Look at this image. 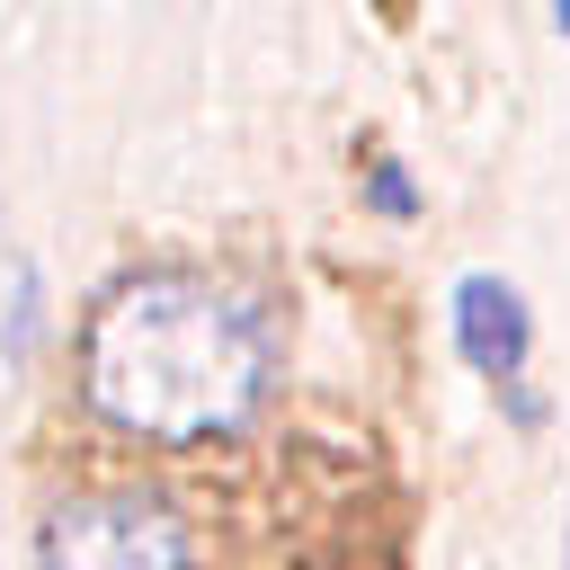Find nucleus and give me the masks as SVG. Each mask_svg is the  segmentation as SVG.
<instances>
[{
  "instance_id": "f257e3e1",
  "label": "nucleus",
  "mask_w": 570,
  "mask_h": 570,
  "mask_svg": "<svg viewBox=\"0 0 570 570\" xmlns=\"http://www.w3.org/2000/svg\"><path fill=\"white\" fill-rule=\"evenodd\" d=\"M276 383L267 312L196 267L116 276L80 321V401L142 445H214L258 419Z\"/></svg>"
},
{
  "instance_id": "f03ea898",
  "label": "nucleus",
  "mask_w": 570,
  "mask_h": 570,
  "mask_svg": "<svg viewBox=\"0 0 570 570\" xmlns=\"http://www.w3.org/2000/svg\"><path fill=\"white\" fill-rule=\"evenodd\" d=\"M36 570H196V543L151 490H80L45 508Z\"/></svg>"
},
{
  "instance_id": "7ed1b4c3",
  "label": "nucleus",
  "mask_w": 570,
  "mask_h": 570,
  "mask_svg": "<svg viewBox=\"0 0 570 570\" xmlns=\"http://www.w3.org/2000/svg\"><path fill=\"white\" fill-rule=\"evenodd\" d=\"M445 330H454V356H463L481 383L517 392V374H525V356H534V312H525V294H517L508 276H490V267L454 276Z\"/></svg>"
},
{
  "instance_id": "20e7f679",
  "label": "nucleus",
  "mask_w": 570,
  "mask_h": 570,
  "mask_svg": "<svg viewBox=\"0 0 570 570\" xmlns=\"http://www.w3.org/2000/svg\"><path fill=\"white\" fill-rule=\"evenodd\" d=\"M36 303H45V276L18 258V267L0 276V356H9V365H27V347H36V321H45Z\"/></svg>"
},
{
  "instance_id": "39448f33",
  "label": "nucleus",
  "mask_w": 570,
  "mask_h": 570,
  "mask_svg": "<svg viewBox=\"0 0 570 570\" xmlns=\"http://www.w3.org/2000/svg\"><path fill=\"white\" fill-rule=\"evenodd\" d=\"M365 196H374L383 214H419V187H410V178H401L392 160H374V178H365Z\"/></svg>"
},
{
  "instance_id": "423d86ee",
  "label": "nucleus",
  "mask_w": 570,
  "mask_h": 570,
  "mask_svg": "<svg viewBox=\"0 0 570 570\" xmlns=\"http://www.w3.org/2000/svg\"><path fill=\"white\" fill-rule=\"evenodd\" d=\"M561 570H570V534H561Z\"/></svg>"
}]
</instances>
